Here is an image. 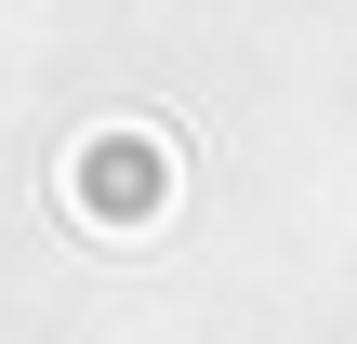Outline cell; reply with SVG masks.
Segmentation results:
<instances>
[{"label":"cell","mask_w":357,"mask_h":344,"mask_svg":"<svg viewBox=\"0 0 357 344\" xmlns=\"http://www.w3.org/2000/svg\"><path fill=\"white\" fill-rule=\"evenodd\" d=\"M159 199H172V133L106 119V133H79V146H66V212H79V225L146 239V225H159Z\"/></svg>","instance_id":"1"}]
</instances>
